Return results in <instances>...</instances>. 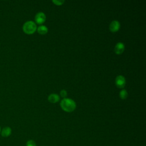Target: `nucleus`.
<instances>
[{"instance_id": "1", "label": "nucleus", "mask_w": 146, "mask_h": 146, "mask_svg": "<svg viewBox=\"0 0 146 146\" xmlns=\"http://www.w3.org/2000/svg\"><path fill=\"white\" fill-rule=\"evenodd\" d=\"M60 105L62 109L67 112L74 111L76 106L75 101L70 98H63L61 100Z\"/></svg>"}, {"instance_id": "2", "label": "nucleus", "mask_w": 146, "mask_h": 146, "mask_svg": "<svg viewBox=\"0 0 146 146\" xmlns=\"http://www.w3.org/2000/svg\"><path fill=\"white\" fill-rule=\"evenodd\" d=\"M22 29L25 33L27 34H33L36 31L37 27L34 22L32 21H28L23 24Z\"/></svg>"}, {"instance_id": "3", "label": "nucleus", "mask_w": 146, "mask_h": 146, "mask_svg": "<svg viewBox=\"0 0 146 146\" xmlns=\"http://www.w3.org/2000/svg\"><path fill=\"white\" fill-rule=\"evenodd\" d=\"M125 79L123 75H118L115 79V84L117 88H123L125 85Z\"/></svg>"}, {"instance_id": "4", "label": "nucleus", "mask_w": 146, "mask_h": 146, "mask_svg": "<svg viewBox=\"0 0 146 146\" xmlns=\"http://www.w3.org/2000/svg\"><path fill=\"white\" fill-rule=\"evenodd\" d=\"M46 16L43 12L38 13L35 16V21L38 25H42L46 21Z\"/></svg>"}, {"instance_id": "5", "label": "nucleus", "mask_w": 146, "mask_h": 146, "mask_svg": "<svg viewBox=\"0 0 146 146\" xmlns=\"http://www.w3.org/2000/svg\"><path fill=\"white\" fill-rule=\"evenodd\" d=\"M120 27V22L117 20L112 21L109 26V29L112 33L117 32Z\"/></svg>"}, {"instance_id": "6", "label": "nucleus", "mask_w": 146, "mask_h": 146, "mask_svg": "<svg viewBox=\"0 0 146 146\" xmlns=\"http://www.w3.org/2000/svg\"><path fill=\"white\" fill-rule=\"evenodd\" d=\"M124 50H125L124 44L121 42H117L114 47V51L115 54L117 55L121 54L124 52Z\"/></svg>"}, {"instance_id": "7", "label": "nucleus", "mask_w": 146, "mask_h": 146, "mask_svg": "<svg viewBox=\"0 0 146 146\" xmlns=\"http://www.w3.org/2000/svg\"><path fill=\"white\" fill-rule=\"evenodd\" d=\"M11 134V129L9 127H4L1 131V135L2 137H7Z\"/></svg>"}, {"instance_id": "8", "label": "nucleus", "mask_w": 146, "mask_h": 146, "mask_svg": "<svg viewBox=\"0 0 146 146\" xmlns=\"http://www.w3.org/2000/svg\"><path fill=\"white\" fill-rule=\"evenodd\" d=\"M60 99L59 96L56 94H51L48 97V100L51 103H55L59 102Z\"/></svg>"}, {"instance_id": "9", "label": "nucleus", "mask_w": 146, "mask_h": 146, "mask_svg": "<svg viewBox=\"0 0 146 146\" xmlns=\"http://www.w3.org/2000/svg\"><path fill=\"white\" fill-rule=\"evenodd\" d=\"M36 30L38 33L41 35H44L48 32V28L44 25H40Z\"/></svg>"}, {"instance_id": "10", "label": "nucleus", "mask_w": 146, "mask_h": 146, "mask_svg": "<svg viewBox=\"0 0 146 146\" xmlns=\"http://www.w3.org/2000/svg\"><path fill=\"white\" fill-rule=\"evenodd\" d=\"M119 96L123 100L125 99L128 96V92L126 91V90L125 89L121 90L119 92Z\"/></svg>"}, {"instance_id": "11", "label": "nucleus", "mask_w": 146, "mask_h": 146, "mask_svg": "<svg viewBox=\"0 0 146 146\" xmlns=\"http://www.w3.org/2000/svg\"><path fill=\"white\" fill-rule=\"evenodd\" d=\"M52 2L57 6H61L64 3V1L63 0H53Z\"/></svg>"}, {"instance_id": "12", "label": "nucleus", "mask_w": 146, "mask_h": 146, "mask_svg": "<svg viewBox=\"0 0 146 146\" xmlns=\"http://www.w3.org/2000/svg\"><path fill=\"white\" fill-rule=\"evenodd\" d=\"M26 146H36L35 142L33 140H29L26 142Z\"/></svg>"}, {"instance_id": "13", "label": "nucleus", "mask_w": 146, "mask_h": 146, "mask_svg": "<svg viewBox=\"0 0 146 146\" xmlns=\"http://www.w3.org/2000/svg\"><path fill=\"white\" fill-rule=\"evenodd\" d=\"M60 96H61L62 98H66V97L67 95V92L66 90H61L60 92Z\"/></svg>"}, {"instance_id": "14", "label": "nucleus", "mask_w": 146, "mask_h": 146, "mask_svg": "<svg viewBox=\"0 0 146 146\" xmlns=\"http://www.w3.org/2000/svg\"><path fill=\"white\" fill-rule=\"evenodd\" d=\"M1 127H0V134H1Z\"/></svg>"}]
</instances>
